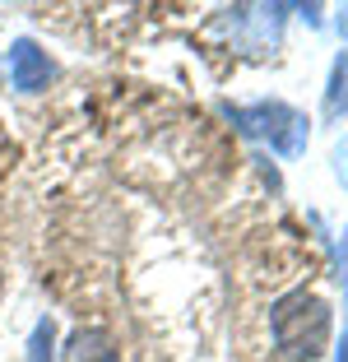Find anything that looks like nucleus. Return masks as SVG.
<instances>
[{"label": "nucleus", "instance_id": "f257e3e1", "mask_svg": "<svg viewBox=\"0 0 348 362\" xmlns=\"http://www.w3.org/2000/svg\"><path fill=\"white\" fill-rule=\"evenodd\" d=\"M269 330H274V344L297 362H311L325 353L330 344V307L316 298V293H288L284 302H274L269 311Z\"/></svg>", "mask_w": 348, "mask_h": 362}, {"label": "nucleus", "instance_id": "f03ea898", "mask_svg": "<svg viewBox=\"0 0 348 362\" xmlns=\"http://www.w3.org/2000/svg\"><path fill=\"white\" fill-rule=\"evenodd\" d=\"M232 121L246 135L269 139V149H279V153H297L306 144V117L284 103H260V107H246V112H232Z\"/></svg>", "mask_w": 348, "mask_h": 362}, {"label": "nucleus", "instance_id": "7ed1b4c3", "mask_svg": "<svg viewBox=\"0 0 348 362\" xmlns=\"http://www.w3.org/2000/svg\"><path fill=\"white\" fill-rule=\"evenodd\" d=\"M10 79L19 93H42L47 79H52L47 52H37V42H14L10 47Z\"/></svg>", "mask_w": 348, "mask_h": 362}, {"label": "nucleus", "instance_id": "20e7f679", "mask_svg": "<svg viewBox=\"0 0 348 362\" xmlns=\"http://www.w3.org/2000/svg\"><path fill=\"white\" fill-rule=\"evenodd\" d=\"M65 362H116V349L107 334L98 330H79L70 339V349H65Z\"/></svg>", "mask_w": 348, "mask_h": 362}, {"label": "nucleus", "instance_id": "39448f33", "mask_svg": "<svg viewBox=\"0 0 348 362\" xmlns=\"http://www.w3.org/2000/svg\"><path fill=\"white\" fill-rule=\"evenodd\" d=\"M330 117H348V56L335 65V79H330Z\"/></svg>", "mask_w": 348, "mask_h": 362}, {"label": "nucleus", "instance_id": "423d86ee", "mask_svg": "<svg viewBox=\"0 0 348 362\" xmlns=\"http://www.w3.org/2000/svg\"><path fill=\"white\" fill-rule=\"evenodd\" d=\"M33 362H52V320L33 330Z\"/></svg>", "mask_w": 348, "mask_h": 362}, {"label": "nucleus", "instance_id": "0eeeda50", "mask_svg": "<svg viewBox=\"0 0 348 362\" xmlns=\"http://www.w3.org/2000/svg\"><path fill=\"white\" fill-rule=\"evenodd\" d=\"M339 33H344V37H348V10H344V19H339Z\"/></svg>", "mask_w": 348, "mask_h": 362}]
</instances>
